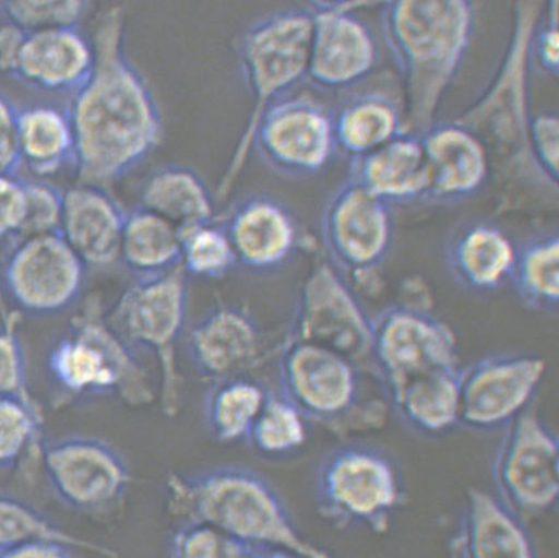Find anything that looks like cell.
Returning a JSON list of instances; mask_svg holds the SVG:
<instances>
[{
    "instance_id": "cell-15",
    "label": "cell",
    "mask_w": 559,
    "mask_h": 558,
    "mask_svg": "<svg viewBox=\"0 0 559 558\" xmlns=\"http://www.w3.org/2000/svg\"><path fill=\"white\" fill-rule=\"evenodd\" d=\"M280 393L310 422L343 420L356 407V363L323 345L293 342L280 358Z\"/></svg>"
},
{
    "instance_id": "cell-40",
    "label": "cell",
    "mask_w": 559,
    "mask_h": 558,
    "mask_svg": "<svg viewBox=\"0 0 559 558\" xmlns=\"http://www.w3.org/2000/svg\"><path fill=\"white\" fill-rule=\"evenodd\" d=\"M530 156L539 175L557 188L559 177V118L557 112L544 111L530 119Z\"/></svg>"
},
{
    "instance_id": "cell-36",
    "label": "cell",
    "mask_w": 559,
    "mask_h": 558,
    "mask_svg": "<svg viewBox=\"0 0 559 558\" xmlns=\"http://www.w3.org/2000/svg\"><path fill=\"white\" fill-rule=\"evenodd\" d=\"M40 434V416L31 397L0 396V471L14 470Z\"/></svg>"
},
{
    "instance_id": "cell-2",
    "label": "cell",
    "mask_w": 559,
    "mask_h": 558,
    "mask_svg": "<svg viewBox=\"0 0 559 558\" xmlns=\"http://www.w3.org/2000/svg\"><path fill=\"white\" fill-rule=\"evenodd\" d=\"M169 509L185 521L203 522L254 547L299 558H333L307 541L274 486L248 467L224 465L167 480Z\"/></svg>"
},
{
    "instance_id": "cell-37",
    "label": "cell",
    "mask_w": 559,
    "mask_h": 558,
    "mask_svg": "<svg viewBox=\"0 0 559 558\" xmlns=\"http://www.w3.org/2000/svg\"><path fill=\"white\" fill-rule=\"evenodd\" d=\"M254 545L243 543L214 525L185 521L177 525L167 547V558H249Z\"/></svg>"
},
{
    "instance_id": "cell-39",
    "label": "cell",
    "mask_w": 559,
    "mask_h": 558,
    "mask_svg": "<svg viewBox=\"0 0 559 558\" xmlns=\"http://www.w3.org/2000/svg\"><path fill=\"white\" fill-rule=\"evenodd\" d=\"M25 215L15 240L60 233L63 190L47 181L24 179Z\"/></svg>"
},
{
    "instance_id": "cell-35",
    "label": "cell",
    "mask_w": 559,
    "mask_h": 558,
    "mask_svg": "<svg viewBox=\"0 0 559 558\" xmlns=\"http://www.w3.org/2000/svg\"><path fill=\"white\" fill-rule=\"evenodd\" d=\"M236 258L223 223L210 222L182 233L181 269L203 280L222 278L236 266Z\"/></svg>"
},
{
    "instance_id": "cell-44",
    "label": "cell",
    "mask_w": 559,
    "mask_h": 558,
    "mask_svg": "<svg viewBox=\"0 0 559 558\" xmlns=\"http://www.w3.org/2000/svg\"><path fill=\"white\" fill-rule=\"evenodd\" d=\"M558 3L549 4L548 21L533 32L531 57L545 74L557 76L559 72Z\"/></svg>"
},
{
    "instance_id": "cell-33",
    "label": "cell",
    "mask_w": 559,
    "mask_h": 558,
    "mask_svg": "<svg viewBox=\"0 0 559 558\" xmlns=\"http://www.w3.org/2000/svg\"><path fill=\"white\" fill-rule=\"evenodd\" d=\"M310 420L281 393L269 391L247 441L267 459H285L305 447Z\"/></svg>"
},
{
    "instance_id": "cell-16",
    "label": "cell",
    "mask_w": 559,
    "mask_h": 558,
    "mask_svg": "<svg viewBox=\"0 0 559 558\" xmlns=\"http://www.w3.org/2000/svg\"><path fill=\"white\" fill-rule=\"evenodd\" d=\"M359 3H312L313 19L307 79L330 92L349 88L374 72L378 43L355 9Z\"/></svg>"
},
{
    "instance_id": "cell-19",
    "label": "cell",
    "mask_w": 559,
    "mask_h": 558,
    "mask_svg": "<svg viewBox=\"0 0 559 558\" xmlns=\"http://www.w3.org/2000/svg\"><path fill=\"white\" fill-rule=\"evenodd\" d=\"M236 264L255 274L278 271L297 252L300 229L294 214L278 199L249 195L223 222Z\"/></svg>"
},
{
    "instance_id": "cell-4",
    "label": "cell",
    "mask_w": 559,
    "mask_h": 558,
    "mask_svg": "<svg viewBox=\"0 0 559 558\" xmlns=\"http://www.w3.org/2000/svg\"><path fill=\"white\" fill-rule=\"evenodd\" d=\"M312 29L308 9L282 10L250 24L237 40V59L253 98V110L217 186V199L229 194L246 168L262 114L307 79Z\"/></svg>"
},
{
    "instance_id": "cell-20",
    "label": "cell",
    "mask_w": 559,
    "mask_h": 558,
    "mask_svg": "<svg viewBox=\"0 0 559 558\" xmlns=\"http://www.w3.org/2000/svg\"><path fill=\"white\" fill-rule=\"evenodd\" d=\"M449 550L452 558H538L524 519L479 487L466 492Z\"/></svg>"
},
{
    "instance_id": "cell-25",
    "label": "cell",
    "mask_w": 559,
    "mask_h": 558,
    "mask_svg": "<svg viewBox=\"0 0 559 558\" xmlns=\"http://www.w3.org/2000/svg\"><path fill=\"white\" fill-rule=\"evenodd\" d=\"M518 246L497 224L478 221L465 224L447 247L453 277L468 290L492 293L509 284L515 268Z\"/></svg>"
},
{
    "instance_id": "cell-14",
    "label": "cell",
    "mask_w": 559,
    "mask_h": 558,
    "mask_svg": "<svg viewBox=\"0 0 559 558\" xmlns=\"http://www.w3.org/2000/svg\"><path fill=\"white\" fill-rule=\"evenodd\" d=\"M320 234L337 271L353 275L374 271L393 247L391 204L348 178L328 198Z\"/></svg>"
},
{
    "instance_id": "cell-8",
    "label": "cell",
    "mask_w": 559,
    "mask_h": 558,
    "mask_svg": "<svg viewBox=\"0 0 559 558\" xmlns=\"http://www.w3.org/2000/svg\"><path fill=\"white\" fill-rule=\"evenodd\" d=\"M88 268L60 233L12 241L2 265L5 295L23 313L57 316L82 297Z\"/></svg>"
},
{
    "instance_id": "cell-31",
    "label": "cell",
    "mask_w": 559,
    "mask_h": 558,
    "mask_svg": "<svg viewBox=\"0 0 559 558\" xmlns=\"http://www.w3.org/2000/svg\"><path fill=\"white\" fill-rule=\"evenodd\" d=\"M269 391L253 378L233 376L218 380L204 401V423L212 438L224 444L247 441Z\"/></svg>"
},
{
    "instance_id": "cell-11",
    "label": "cell",
    "mask_w": 559,
    "mask_h": 558,
    "mask_svg": "<svg viewBox=\"0 0 559 558\" xmlns=\"http://www.w3.org/2000/svg\"><path fill=\"white\" fill-rule=\"evenodd\" d=\"M457 346L451 327L415 307H393L372 320L370 357L388 395L411 378L457 367Z\"/></svg>"
},
{
    "instance_id": "cell-6",
    "label": "cell",
    "mask_w": 559,
    "mask_h": 558,
    "mask_svg": "<svg viewBox=\"0 0 559 558\" xmlns=\"http://www.w3.org/2000/svg\"><path fill=\"white\" fill-rule=\"evenodd\" d=\"M47 370L60 393L70 397L120 394L139 401L141 370L131 346L107 320L83 316L73 320L48 352Z\"/></svg>"
},
{
    "instance_id": "cell-12",
    "label": "cell",
    "mask_w": 559,
    "mask_h": 558,
    "mask_svg": "<svg viewBox=\"0 0 559 558\" xmlns=\"http://www.w3.org/2000/svg\"><path fill=\"white\" fill-rule=\"evenodd\" d=\"M545 375V358L528 353L488 356L461 370L460 426L503 431L530 412Z\"/></svg>"
},
{
    "instance_id": "cell-29",
    "label": "cell",
    "mask_w": 559,
    "mask_h": 558,
    "mask_svg": "<svg viewBox=\"0 0 559 558\" xmlns=\"http://www.w3.org/2000/svg\"><path fill=\"white\" fill-rule=\"evenodd\" d=\"M19 146L22 169L37 177H50L74 168V136L67 108L37 105L21 108Z\"/></svg>"
},
{
    "instance_id": "cell-22",
    "label": "cell",
    "mask_w": 559,
    "mask_h": 558,
    "mask_svg": "<svg viewBox=\"0 0 559 558\" xmlns=\"http://www.w3.org/2000/svg\"><path fill=\"white\" fill-rule=\"evenodd\" d=\"M429 166L428 202L455 203L484 189L490 173L484 141L457 120L420 134Z\"/></svg>"
},
{
    "instance_id": "cell-1",
    "label": "cell",
    "mask_w": 559,
    "mask_h": 558,
    "mask_svg": "<svg viewBox=\"0 0 559 558\" xmlns=\"http://www.w3.org/2000/svg\"><path fill=\"white\" fill-rule=\"evenodd\" d=\"M126 12H103L93 37L95 63L67 108L79 182L105 188L136 168L163 140L159 108L124 49Z\"/></svg>"
},
{
    "instance_id": "cell-42",
    "label": "cell",
    "mask_w": 559,
    "mask_h": 558,
    "mask_svg": "<svg viewBox=\"0 0 559 558\" xmlns=\"http://www.w3.org/2000/svg\"><path fill=\"white\" fill-rule=\"evenodd\" d=\"M25 215V185L19 176L0 175V241L14 240Z\"/></svg>"
},
{
    "instance_id": "cell-17",
    "label": "cell",
    "mask_w": 559,
    "mask_h": 558,
    "mask_svg": "<svg viewBox=\"0 0 559 558\" xmlns=\"http://www.w3.org/2000/svg\"><path fill=\"white\" fill-rule=\"evenodd\" d=\"M294 342L325 346L353 363L370 356L372 320L336 268L319 264L301 287Z\"/></svg>"
},
{
    "instance_id": "cell-46",
    "label": "cell",
    "mask_w": 559,
    "mask_h": 558,
    "mask_svg": "<svg viewBox=\"0 0 559 558\" xmlns=\"http://www.w3.org/2000/svg\"><path fill=\"white\" fill-rule=\"evenodd\" d=\"M249 558H299L290 551L273 548H255Z\"/></svg>"
},
{
    "instance_id": "cell-30",
    "label": "cell",
    "mask_w": 559,
    "mask_h": 558,
    "mask_svg": "<svg viewBox=\"0 0 559 558\" xmlns=\"http://www.w3.org/2000/svg\"><path fill=\"white\" fill-rule=\"evenodd\" d=\"M182 233L143 207L127 213L119 264L136 278L181 268Z\"/></svg>"
},
{
    "instance_id": "cell-3",
    "label": "cell",
    "mask_w": 559,
    "mask_h": 558,
    "mask_svg": "<svg viewBox=\"0 0 559 558\" xmlns=\"http://www.w3.org/2000/svg\"><path fill=\"white\" fill-rule=\"evenodd\" d=\"M385 43L406 83L411 133L423 134L465 59L474 31L468 2H390L383 5Z\"/></svg>"
},
{
    "instance_id": "cell-5",
    "label": "cell",
    "mask_w": 559,
    "mask_h": 558,
    "mask_svg": "<svg viewBox=\"0 0 559 558\" xmlns=\"http://www.w3.org/2000/svg\"><path fill=\"white\" fill-rule=\"evenodd\" d=\"M319 514L337 529L384 535L404 498V486L389 453L364 442H345L325 453L314 474Z\"/></svg>"
},
{
    "instance_id": "cell-10",
    "label": "cell",
    "mask_w": 559,
    "mask_h": 558,
    "mask_svg": "<svg viewBox=\"0 0 559 558\" xmlns=\"http://www.w3.org/2000/svg\"><path fill=\"white\" fill-rule=\"evenodd\" d=\"M93 38L80 25L23 31L0 24V72L41 90L72 96L92 74Z\"/></svg>"
},
{
    "instance_id": "cell-24",
    "label": "cell",
    "mask_w": 559,
    "mask_h": 558,
    "mask_svg": "<svg viewBox=\"0 0 559 558\" xmlns=\"http://www.w3.org/2000/svg\"><path fill=\"white\" fill-rule=\"evenodd\" d=\"M349 178L389 204L427 201L430 173L420 134L404 131L369 155L350 159Z\"/></svg>"
},
{
    "instance_id": "cell-43",
    "label": "cell",
    "mask_w": 559,
    "mask_h": 558,
    "mask_svg": "<svg viewBox=\"0 0 559 558\" xmlns=\"http://www.w3.org/2000/svg\"><path fill=\"white\" fill-rule=\"evenodd\" d=\"M19 114L21 108L0 93V175L19 176L22 169Z\"/></svg>"
},
{
    "instance_id": "cell-32",
    "label": "cell",
    "mask_w": 559,
    "mask_h": 558,
    "mask_svg": "<svg viewBox=\"0 0 559 558\" xmlns=\"http://www.w3.org/2000/svg\"><path fill=\"white\" fill-rule=\"evenodd\" d=\"M518 298L531 310L556 313L559 307V236L546 230L518 246L511 277Z\"/></svg>"
},
{
    "instance_id": "cell-7",
    "label": "cell",
    "mask_w": 559,
    "mask_h": 558,
    "mask_svg": "<svg viewBox=\"0 0 559 558\" xmlns=\"http://www.w3.org/2000/svg\"><path fill=\"white\" fill-rule=\"evenodd\" d=\"M492 477L498 498L525 522L548 514L559 498L556 432L535 413L520 416L503 429Z\"/></svg>"
},
{
    "instance_id": "cell-38",
    "label": "cell",
    "mask_w": 559,
    "mask_h": 558,
    "mask_svg": "<svg viewBox=\"0 0 559 558\" xmlns=\"http://www.w3.org/2000/svg\"><path fill=\"white\" fill-rule=\"evenodd\" d=\"M87 2H0L3 22L23 31H43L80 25Z\"/></svg>"
},
{
    "instance_id": "cell-21",
    "label": "cell",
    "mask_w": 559,
    "mask_h": 558,
    "mask_svg": "<svg viewBox=\"0 0 559 558\" xmlns=\"http://www.w3.org/2000/svg\"><path fill=\"white\" fill-rule=\"evenodd\" d=\"M126 216L105 188L76 183L63 190L60 234L88 271L114 266L119 264Z\"/></svg>"
},
{
    "instance_id": "cell-27",
    "label": "cell",
    "mask_w": 559,
    "mask_h": 558,
    "mask_svg": "<svg viewBox=\"0 0 559 558\" xmlns=\"http://www.w3.org/2000/svg\"><path fill=\"white\" fill-rule=\"evenodd\" d=\"M140 207L163 217L181 233L215 221V198L194 170L167 165L145 179Z\"/></svg>"
},
{
    "instance_id": "cell-28",
    "label": "cell",
    "mask_w": 559,
    "mask_h": 558,
    "mask_svg": "<svg viewBox=\"0 0 559 558\" xmlns=\"http://www.w3.org/2000/svg\"><path fill=\"white\" fill-rule=\"evenodd\" d=\"M332 121L336 150L350 159L369 155L404 132L400 107L377 92L350 96L332 114Z\"/></svg>"
},
{
    "instance_id": "cell-9",
    "label": "cell",
    "mask_w": 559,
    "mask_h": 558,
    "mask_svg": "<svg viewBox=\"0 0 559 558\" xmlns=\"http://www.w3.org/2000/svg\"><path fill=\"white\" fill-rule=\"evenodd\" d=\"M40 460L55 496L82 514L112 509L131 484L123 455L108 442L88 436L51 440L41 448Z\"/></svg>"
},
{
    "instance_id": "cell-41",
    "label": "cell",
    "mask_w": 559,
    "mask_h": 558,
    "mask_svg": "<svg viewBox=\"0 0 559 558\" xmlns=\"http://www.w3.org/2000/svg\"><path fill=\"white\" fill-rule=\"evenodd\" d=\"M0 396L29 397L24 353L14 318L0 325Z\"/></svg>"
},
{
    "instance_id": "cell-13",
    "label": "cell",
    "mask_w": 559,
    "mask_h": 558,
    "mask_svg": "<svg viewBox=\"0 0 559 558\" xmlns=\"http://www.w3.org/2000/svg\"><path fill=\"white\" fill-rule=\"evenodd\" d=\"M252 151L282 176L311 177L337 152L332 112L306 96H284L257 123Z\"/></svg>"
},
{
    "instance_id": "cell-26",
    "label": "cell",
    "mask_w": 559,
    "mask_h": 558,
    "mask_svg": "<svg viewBox=\"0 0 559 558\" xmlns=\"http://www.w3.org/2000/svg\"><path fill=\"white\" fill-rule=\"evenodd\" d=\"M460 394L461 370L452 367L411 378L388 396L404 425L433 438L460 426Z\"/></svg>"
},
{
    "instance_id": "cell-45",
    "label": "cell",
    "mask_w": 559,
    "mask_h": 558,
    "mask_svg": "<svg viewBox=\"0 0 559 558\" xmlns=\"http://www.w3.org/2000/svg\"><path fill=\"white\" fill-rule=\"evenodd\" d=\"M72 547L60 542H36L0 551V558H74Z\"/></svg>"
},
{
    "instance_id": "cell-23",
    "label": "cell",
    "mask_w": 559,
    "mask_h": 558,
    "mask_svg": "<svg viewBox=\"0 0 559 558\" xmlns=\"http://www.w3.org/2000/svg\"><path fill=\"white\" fill-rule=\"evenodd\" d=\"M261 331L247 311L234 306L211 310L186 335L189 360L211 380L236 376L255 360Z\"/></svg>"
},
{
    "instance_id": "cell-34",
    "label": "cell",
    "mask_w": 559,
    "mask_h": 558,
    "mask_svg": "<svg viewBox=\"0 0 559 558\" xmlns=\"http://www.w3.org/2000/svg\"><path fill=\"white\" fill-rule=\"evenodd\" d=\"M44 541L66 543L72 548L109 555V550L68 534L24 499L0 494V551Z\"/></svg>"
},
{
    "instance_id": "cell-18",
    "label": "cell",
    "mask_w": 559,
    "mask_h": 558,
    "mask_svg": "<svg viewBox=\"0 0 559 558\" xmlns=\"http://www.w3.org/2000/svg\"><path fill=\"white\" fill-rule=\"evenodd\" d=\"M188 284L181 268L136 278L109 311L107 323L130 346L167 353L181 337Z\"/></svg>"
}]
</instances>
